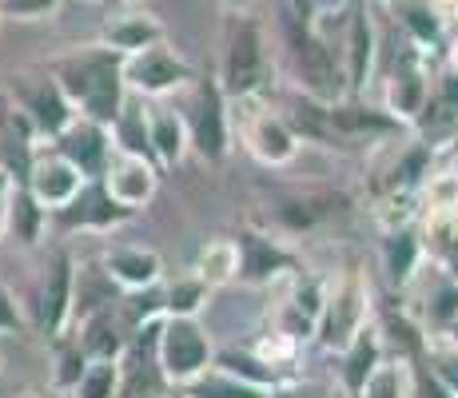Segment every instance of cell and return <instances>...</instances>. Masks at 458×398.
I'll list each match as a JSON object with an SVG mask.
<instances>
[{"instance_id": "1", "label": "cell", "mask_w": 458, "mask_h": 398, "mask_svg": "<svg viewBox=\"0 0 458 398\" xmlns=\"http://www.w3.org/2000/svg\"><path fill=\"white\" fill-rule=\"evenodd\" d=\"M52 80L92 123H112L124 108V68L112 48H84L52 64Z\"/></svg>"}, {"instance_id": "2", "label": "cell", "mask_w": 458, "mask_h": 398, "mask_svg": "<svg viewBox=\"0 0 458 398\" xmlns=\"http://www.w3.org/2000/svg\"><path fill=\"white\" fill-rule=\"evenodd\" d=\"M81 183H84V175L60 152L56 156H32V167H29V175H24L29 196L37 199L40 207H52V211L64 207V203L81 191Z\"/></svg>"}, {"instance_id": "3", "label": "cell", "mask_w": 458, "mask_h": 398, "mask_svg": "<svg viewBox=\"0 0 458 398\" xmlns=\"http://www.w3.org/2000/svg\"><path fill=\"white\" fill-rule=\"evenodd\" d=\"M160 362L167 378H196L208 362V343L199 334V326L188 323V318H172L160 339Z\"/></svg>"}, {"instance_id": "4", "label": "cell", "mask_w": 458, "mask_h": 398, "mask_svg": "<svg viewBox=\"0 0 458 398\" xmlns=\"http://www.w3.org/2000/svg\"><path fill=\"white\" fill-rule=\"evenodd\" d=\"M21 96V112L29 116V123L40 131V136H60L76 116H72V104L68 96L60 92L56 80H40V84H21L16 88Z\"/></svg>"}, {"instance_id": "5", "label": "cell", "mask_w": 458, "mask_h": 398, "mask_svg": "<svg viewBox=\"0 0 458 398\" xmlns=\"http://www.w3.org/2000/svg\"><path fill=\"white\" fill-rule=\"evenodd\" d=\"M56 148L81 175H104V167H108V136H104V123H92L84 116L72 120L56 136Z\"/></svg>"}, {"instance_id": "6", "label": "cell", "mask_w": 458, "mask_h": 398, "mask_svg": "<svg viewBox=\"0 0 458 398\" xmlns=\"http://www.w3.org/2000/svg\"><path fill=\"white\" fill-rule=\"evenodd\" d=\"M56 216L64 227H112V224H120L128 211L104 191L100 180H88V183H81V191H76Z\"/></svg>"}, {"instance_id": "7", "label": "cell", "mask_w": 458, "mask_h": 398, "mask_svg": "<svg viewBox=\"0 0 458 398\" xmlns=\"http://www.w3.org/2000/svg\"><path fill=\"white\" fill-rule=\"evenodd\" d=\"M263 76V48H259V29L243 21L232 32V48H227V88L232 92H251Z\"/></svg>"}, {"instance_id": "8", "label": "cell", "mask_w": 458, "mask_h": 398, "mask_svg": "<svg viewBox=\"0 0 458 398\" xmlns=\"http://www.w3.org/2000/svg\"><path fill=\"white\" fill-rule=\"evenodd\" d=\"M292 44H295L299 72H303V80L311 84V92L335 96V88H339V76H335V60H331V52L323 48V40H315L307 29L292 24Z\"/></svg>"}, {"instance_id": "9", "label": "cell", "mask_w": 458, "mask_h": 398, "mask_svg": "<svg viewBox=\"0 0 458 398\" xmlns=\"http://www.w3.org/2000/svg\"><path fill=\"white\" fill-rule=\"evenodd\" d=\"M72 315V263L56 259L44 275V291H40V326L48 334H60Z\"/></svg>"}, {"instance_id": "10", "label": "cell", "mask_w": 458, "mask_h": 398, "mask_svg": "<svg viewBox=\"0 0 458 398\" xmlns=\"http://www.w3.org/2000/svg\"><path fill=\"white\" fill-rule=\"evenodd\" d=\"M104 191L128 211L152 196V172H148V164L140 156H124L112 167H104Z\"/></svg>"}, {"instance_id": "11", "label": "cell", "mask_w": 458, "mask_h": 398, "mask_svg": "<svg viewBox=\"0 0 458 398\" xmlns=\"http://www.w3.org/2000/svg\"><path fill=\"white\" fill-rule=\"evenodd\" d=\"M128 80L136 88H144V92H164V88L183 80V64L167 56L164 48H144V52H136V60L128 64Z\"/></svg>"}, {"instance_id": "12", "label": "cell", "mask_w": 458, "mask_h": 398, "mask_svg": "<svg viewBox=\"0 0 458 398\" xmlns=\"http://www.w3.org/2000/svg\"><path fill=\"white\" fill-rule=\"evenodd\" d=\"M108 267V279L124 283V287H148L156 275H160V259L152 251H140V247H116L104 259Z\"/></svg>"}, {"instance_id": "13", "label": "cell", "mask_w": 458, "mask_h": 398, "mask_svg": "<svg viewBox=\"0 0 458 398\" xmlns=\"http://www.w3.org/2000/svg\"><path fill=\"white\" fill-rule=\"evenodd\" d=\"M40 224H44V207L29 196V188H24V183L8 188V199H4V227L8 232L29 247V243H37Z\"/></svg>"}, {"instance_id": "14", "label": "cell", "mask_w": 458, "mask_h": 398, "mask_svg": "<svg viewBox=\"0 0 458 398\" xmlns=\"http://www.w3.org/2000/svg\"><path fill=\"white\" fill-rule=\"evenodd\" d=\"M196 144H199V152L211 156V159L224 152V116H219V92L211 84H204V92H199Z\"/></svg>"}, {"instance_id": "15", "label": "cell", "mask_w": 458, "mask_h": 398, "mask_svg": "<svg viewBox=\"0 0 458 398\" xmlns=\"http://www.w3.org/2000/svg\"><path fill=\"white\" fill-rule=\"evenodd\" d=\"M359 315H363V295H359L355 283H347V287L339 291V299H335V307H331V318H327V331H323V339H327L331 347H343V343L355 334Z\"/></svg>"}, {"instance_id": "16", "label": "cell", "mask_w": 458, "mask_h": 398, "mask_svg": "<svg viewBox=\"0 0 458 398\" xmlns=\"http://www.w3.org/2000/svg\"><path fill=\"white\" fill-rule=\"evenodd\" d=\"M81 351H84L88 359H116V351H120V331H116V323H112V311H100V315L84 318Z\"/></svg>"}, {"instance_id": "17", "label": "cell", "mask_w": 458, "mask_h": 398, "mask_svg": "<svg viewBox=\"0 0 458 398\" xmlns=\"http://www.w3.org/2000/svg\"><path fill=\"white\" fill-rule=\"evenodd\" d=\"M116 386H120L116 359H88L81 383H76L72 391H76V398H116Z\"/></svg>"}, {"instance_id": "18", "label": "cell", "mask_w": 458, "mask_h": 398, "mask_svg": "<svg viewBox=\"0 0 458 398\" xmlns=\"http://www.w3.org/2000/svg\"><path fill=\"white\" fill-rule=\"evenodd\" d=\"M156 40H160V29L152 21H144V16H128V21H116L108 29V44L116 52H144Z\"/></svg>"}, {"instance_id": "19", "label": "cell", "mask_w": 458, "mask_h": 398, "mask_svg": "<svg viewBox=\"0 0 458 398\" xmlns=\"http://www.w3.org/2000/svg\"><path fill=\"white\" fill-rule=\"evenodd\" d=\"M454 123H458V76H446L427 108V128H454Z\"/></svg>"}, {"instance_id": "20", "label": "cell", "mask_w": 458, "mask_h": 398, "mask_svg": "<svg viewBox=\"0 0 458 398\" xmlns=\"http://www.w3.org/2000/svg\"><path fill=\"white\" fill-rule=\"evenodd\" d=\"M116 123V136H120V144L128 148V156H144L148 148V128H144V116H140L136 108H120V116L112 120Z\"/></svg>"}, {"instance_id": "21", "label": "cell", "mask_w": 458, "mask_h": 398, "mask_svg": "<svg viewBox=\"0 0 458 398\" xmlns=\"http://www.w3.org/2000/svg\"><path fill=\"white\" fill-rule=\"evenodd\" d=\"M255 152H259L263 159H287L292 156V136L284 131V123L263 120L259 128H255Z\"/></svg>"}, {"instance_id": "22", "label": "cell", "mask_w": 458, "mask_h": 398, "mask_svg": "<svg viewBox=\"0 0 458 398\" xmlns=\"http://www.w3.org/2000/svg\"><path fill=\"white\" fill-rule=\"evenodd\" d=\"M148 144H152L164 159H180V152H183V144H180V123H175L172 116H156L152 128H148Z\"/></svg>"}, {"instance_id": "23", "label": "cell", "mask_w": 458, "mask_h": 398, "mask_svg": "<svg viewBox=\"0 0 458 398\" xmlns=\"http://www.w3.org/2000/svg\"><path fill=\"white\" fill-rule=\"evenodd\" d=\"M351 56H355V64H351V76H355V84H363L367 60H371V32H367L363 21L351 24Z\"/></svg>"}, {"instance_id": "24", "label": "cell", "mask_w": 458, "mask_h": 398, "mask_svg": "<svg viewBox=\"0 0 458 398\" xmlns=\"http://www.w3.org/2000/svg\"><path fill=\"white\" fill-rule=\"evenodd\" d=\"M56 383L60 386H76L81 383V375H84V367H88V355L81 351V343H76V347H64L60 351V362H56Z\"/></svg>"}, {"instance_id": "25", "label": "cell", "mask_w": 458, "mask_h": 398, "mask_svg": "<svg viewBox=\"0 0 458 398\" xmlns=\"http://www.w3.org/2000/svg\"><path fill=\"white\" fill-rule=\"evenodd\" d=\"M371 362H375V343L371 339H359L355 355H351V367H347V378H351V386H355V391H363V386H367Z\"/></svg>"}, {"instance_id": "26", "label": "cell", "mask_w": 458, "mask_h": 398, "mask_svg": "<svg viewBox=\"0 0 458 398\" xmlns=\"http://www.w3.org/2000/svg\"><path fill=\"white\" fill-rule=\"evenodd\" d=\"M191 398H263L259 391H251V386H235V383H224V378H208V383H199Z\"/></svg>"}, {"instance_id": "27", "label": "cell", "mask_w": 458, "mask_h": 398, "mask_svg": "<svg viewBox=\"0 0 458 398\" xmlns=\"http://www.w3.org/2000/svg\"><path fill=\"white\" fill-rule=\"evenodd\" d=\"M56 0H0V13L4 16H21V21H37V16L52 13Z\"/></svg>"}, {"instance_id": "28", "label": "cell", "mask_w": 458, "mask_h": 398, "mask_svg": "<svg viewBox=\"0 0 458 398\" xmlns=\"http://www.w3.org/2000/svg\"><path fill=\"white\" fill-rule=\"evenodd\" d=\"M419 92H422V84H419V76H415V68H403V76H399V84H394V100H399V108L403 112H415L419 108Z\"/></svg>"}, {"instance_id": "29", "label": "cell", "mask_w": 458, "mask_h": 398, "mask_svg": "<svg viewBox=\"0 0 458 398\" xmlns=\"http://www.w3.org/2000/svg\"><path fill=\"white\" fill-rule=\"evenodd\" d=\"M199 295H204V291H199V283H175L172 295H167V299H172L167 307H172L175 315H188V311H196V307H199Z\"/></svg>"}, {"instance_id": "30", "label": "cell", "mask_w": 458, "mask_h": 398, "mask_svg": "<svg viewBox=\"0 0 458 398\" xmlns=\"http://www.w3.org/2000/svg\"><path fill=\"white\" fill-rule=\"evenodd\" d=\"M243 247H248V255H251V259H248V271H251V275H267L271 263H279V255L271 251V247H263L259 239H243Z\"/></svg>"}, {"instance_id": "31", "label": "cell", "mask_w": 458, "mask_h": 398, "mask_svg": "<svg viewBox=\"0 0 458 398\" xmlns=\"http://www.w3.org/2000/svg\"><path fill=\"white\" fill-rule=\"evenodd\" d=\"M16 326H21V311H16V303H13V295H8V287L0 283V334L16 331Z\"/></svg>"}, {"instance_id": "32", "label": "cell", "mask_w": 458, "mask_h": 398, "mask_svg": "<svg viewBox=\"0 0 458 398\" xmlns=\"http://www.w3.org/2000/svg\"><path fill=\"white\" fill-rule=\"evenodd\" d=\"M367 394H371V398H394V375H391V370L375 375L371 386H367Z\"/></svg>"}, {"instance_id": "33", "label": "cell", "mask_w": 458, "mask_h": 398, "mask_svg": "<svg viewBox=\"0 0 458 398\" xmlns=\"http://www.w3.org/2000/svg\"><path fill=\"white\" fill-rule=\"evenodd\" d=\"M8 188H13V180L0 172V232H4V199H8Z\"/></svg>"}, {"instance_id": "34", "label": "cell", "mask_w": 458, "mask_h": 398, "mask_svg": "<svg viewBox=\"0 0 458 398\" xmlns=\"http://www.w3.org/2000/svg\"><path fill=\"white\" fill-rule=\"evenodd\" d=\"M284 398H323V391H315V386H299V391H287Z\"/></svg>"}, {"instance_id": "35", "label": "cell", "mask_w": 458, "mask_h": 398, "mask_svg": "<svg viewBox=\"0 0 458 398\" xmlns=\"http://www.w3.org/2000/svg\"><path fill=\"white\" fill-rule=\"evenodd\" d=\"M454 331H458V326H454Z\"/></svg>"}, {"instance_id": "36", "label": "cell", "mask_w": 458, "mask_h": 398, "mask_svg": "<svg viewBox=\"0 0 458 398\" xmlns=\"http://www.w3.org/2000/svg\"><path fill=\"white\" fill-rule=\"evenodd\" d=\"M0 16H4V13H0Z\"/></svg>"}]
</instances>
